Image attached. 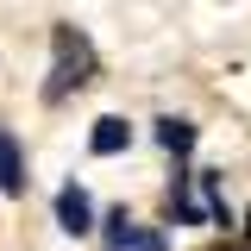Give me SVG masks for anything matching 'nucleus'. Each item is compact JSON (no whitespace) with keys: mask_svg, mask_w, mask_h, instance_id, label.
<instances>
[{"mask_svg":"<svg viewBox=\"0 0 251 251\" xmlns=\"http://www.w3.org/2000/svg\"><path fill=\"white\" fill-rule=\"evenodd\" d=\"M157 145H163L170 157H188V151H195V126L176 120V113H170V120H157Z\"/></svg>","mask_w":251,"mask_h":251,"instance_id":"423d86ee","label":"nucleus"},{"mask_svg":"<svg viewBox=\"0 0 251 251\" xmlns=\"http://www.w3.org/2000/svg\"><path fill=\"white\" fill-rule=\"evenodd\" d=\"M207 251H220V245H207ZM239 251H251V245H239Z\"/></svg>","mask_w":251,"mask_h":251,"instance_id":"1a4fd4ad","label":"nucleus"},{"mask_svg":"<svg viewBox=\"0 0 251 251\" xmlns=\"http://www.w3.org/2000/svg\"><path fill=\"white\" fill-rule=\"evenodd\" d=\"M245 245H251V214H245Z\"/></svg>","mask_w":251,"mask_h":251,"instance_id":"6e6552de","label":"nucleus"},{"mask_svg":"<svg viewBox=\"0 0 251 251\" xmlns=\"http://www.w3.org/2000/svg\"><path fill=\"white\" fill-rule=\"evenodd\" d=\"M100 232H107V251H138V232H145V226L126 214V207H113V214L100 220Z\"/></svg>","mask_w":251,"mask_h":251,"instance_id":"39448f33","label":"nucleus"},{"mask_svg":"<svg viewBox=\"0 0 251 251\" xmlns=\"http://www.w3.org/2000/svg\"><path fill=\"white\" fill-rule=\"evenodd\" d=\"M50 50H57V57H50L44 100L57 107V100H69V94H82V88L94 82V44H88L75 25H57V31H50Z\"/></svg>","mask_w":251,"mask_h":251,"instance_id":"f257e3e1","label":"nucleus"},{"mask_svg":"<svg viewBox=\"0 0 251 251\" xmlns=\"http://www.w3.org/2000/svg\"><path fill=\"white\" fill-rule=\"evenodd\" d=\"M126 145H132V126H126L120 113H107V120H94V132H88V151H94V157H120Z\"/></svg>","mask_w":251,"mask_h":251,"instance_id":"7ed1b4c3","label":"nucleus"},{"mask_svg":"<svg viewBox=\"0 0 251 251\" xmlns=\"http://www.w3.org/2000/svg\"><path fill=\"white\" fill-rule=\"evenodd\" d=\"M138 251H163V232H151V226H145V232H138Z\"/></svg>","mask_w":251,"mask_h":251,"instance_id":"0eeeda50","label":"nucleus"},{"mask_svg":"<svg viewBox=\"0 0 251 251\" xmlns=\"http://www.w3.org/2000/svg\"><path fill=\"white\" fill-rule=\"evenodd\" d=\"M0 195H25V157L6 126H0Z\"/></svg>","mask_w":251,"mask_h":251,"instance_id":"20e7f679","label":"nucleus"},{"mask_svg":"<svg viewBox=\"0 0 251 251\" xmlns=\"http://www.w3.org/2000/svg\"><path fill=\"white\" fill-rule=\"evenodd\" d=\"M57 226L69 232V239H88L94 232V201H88L82 182H63L57 188Z\"/></svg>","mask_w":251,"mask_h":251,"instance_id":"f03ea898","label":"nucleus"}]
</instances>
